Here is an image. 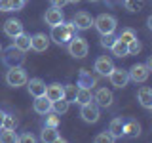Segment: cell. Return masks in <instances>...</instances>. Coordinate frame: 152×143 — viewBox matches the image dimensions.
Wrapping results in <instances>:
<instances>
[{"instance_id": "1", "label": "cell", "mask_w": 152, "mask_h": 143, "mask_svg": "<svg viewBox=\"0 0 152 143\" xmlns=\"http://www.w3.org/2000/svg\"><path fill=\"white\" fill-rule=\"evenodd\" d=\"M76 35V27L72 25V21L70 23H59V25H53L51 27V40L55 42V44H69V40Z\"/></svg>"}, {"instance_id": "2", "label": "cell", "mask_w": 152, "mask_h": 143, "mask_svg": "<svg viewBox=\"0 0 152 143\" xmlns=\"http://www.w3.org/2000/svg\"><path fill=\"white\" fill-rule=\"evenodd\" d=\"M88 52H89V46H88V40L82 36H72L69 40V54L76 57V59H82V57L88 55Z\"/></svg>"}, {"instance_id": "3", "label": "cell", "mask_w": 152, "mask_h": 143, "mask_svg": "<svg viewBox=\"0 0 152 143\" xmlns=\"http://www.w3.org/2000/svg\"><path fill=\"white\" fill-rule=\"evenodd\" d=\"M93 25H95V29L99 31V35H110V32L116 31L118 21H116V17H114V15L101 13V15H99V17L93 21Z\"/></svg>"}, {"instance_id": "4", "label": "cell", "mask_w": 152, "mask_h": 143, "mask_svg": "<svg viewBox=\"0 0 152 143\" xmlns=\"http://www.w3.org/2000/svg\"><path fill=\"white\" fill-rule=\"evenodd\" d=\"M28 76L25 73V69H23L21 65L19 67H10V71L6 73V82L8 86H12V88H19V86L27 84Z\"/></svg>"}, {"instance_id": "5", "label": "cell", "mask_w": 152, "mask_h": 143, "mask_svg": "<svg viewBox=\"0 0 152 143\" xmlns=\"http://www.w3.org/2000/svg\"><path fill=\"white\" fill-rule=\"evenodd\" d=\"M80 116H82L84 122L88 124H95L99 120V116H101V111H99V105L89 101V103H84L80 105Z\"/></svg>"}, {"instance_id": "6", "label": "cell", "mask_w": 152, "mask_h": 143, "mask_svg": "<svg viewBox=\"0 0 152 143\" xmlns=\"http://www.w3.org/2000/svg\"><path fill=\"white\" fill-rule=\"evenodd\" d=\"M127 74H129V80H133V82H137V84H142V82L148 80L150 69L146 65H142V63H135L129 71H127Z\"/></svg>"}, {"instance_id": "7", "label": "cell", "mask_w": 152, "mask_h": 143, "mask_svg": "<svg viewBox=\"0 0 152 143\" xmlns=\"http://www.w3.org/2000/svg\"><path fill=\"white\" fill-rule=\"evenodd\" d=\"M25 61V52H21L15 46H10L6 50V55H4V63L8 67H19Z\"/></svg>"}, {"instance_id": "8", "label": "cell", "mask_w": 152, "mask_h": 143, "mask_svg": "<svg viewBox=\"0 0 152 143\" xmlns=\"http://www.w3.org/2000/svg\"><path fill=\"white\" fill-rule=\"evenodd\" d=\"M108 80H110L112 86H116V88H126L127 82H129V74H127L126 69H114L108 73Z\"/></svg>"}, {"instance_id": "9", "label": "cell", "mask_w": 152, "mask_h": 143, "mask_svg": "<svg viewBox=\"0 0 152 143\" xmlns=\"http://www.w3.org/2000/svg\"><path fill=\"white\" fill-rule=\"evenodd\" d=\"M93 101L99 105V107H110L114 101V95L108 88H99L97 92L93 94Z\"/></svg>"}, {"instance_id": "10", "label": "cell", "mask_w": 152, "mask_h": 143, "mask_svg": "<svg viewBox=\"0 0 152 143\" xmlns=\"http://www.w3.org/2000/svg\"><path fill=\"white\" fill-rule=\"evenodd\" d=\"M72 25L76 27V31H88V29L93 25V19L88 12H78L72 17Z\"/></svg>"}, {"instance_id": "11", "label": "cell", "mask_w": 152, "mask_h": 143, "mask_svg": "<svg viewBox=\"0 0 152 143\" xmlns=\"http://www.w3.org/2000/svg\"><path fill=\"white\" fill-rule=\"evenodd\" d=\"M93 69L97 71L101 76H108V73L114 69V63H112V59L108 55H101V57H97V59H95Z\"/></svg>"}, {"instance_id": "12", "label": "cell", "mask_w": 152, "mask_h": 143, "mask_svg": "<svg viewBox=\"0 0 152 143\" xmlns=\"http://www.w3.org/2000/svg\"><path fill=\"white\" fill-rule=\"evenodd\" d=\"M44 21H46L50 27L63 23V21H65V17H63V12H61V8L51 6V8H50V10H48V12L44 13Z\"/></svg>"}, {"instance_id": "13", "label": "cell", "mask_w": 152, "mask_h": 143, "mask_svg": "<svg viewBox=\"0 0 152 143\" xmlns=\"http://www.w3.org/2000/svg\"><path fill=\"white\" fill-rule=\"evenodd\" d=\"M28 82V94L32 95V97H40V95H44L46 94V82L42 78H31V80H27Z\"/></svg>"}, {"instance_id": "14", "label": "cell", "mask_w": 152, "mask_h": 143, "mask_svg": "<svg viewBox=\"0 0 152 143\" xmlns=\"http://www.w3.org/2000/svg\"><path fill=\"white\" fill-rule=\"evenodd\" d=\"M4 32H6V36H10V38H15L17 35L23 32V23L19 21V19H8V21L4 23Z\"/></svg>"}, {"instance_id": "15", "label": "cell", "mask_w": 152, "mask_h": 143, "mask_svg": "<svg viewBox=\"0 0 152 143\" xmlns=\"http://www.w3.org/2000/svg\"><path fill=\"white\" fill-rule=\"evenodd\" d=\"M46 97L50 99V101H55V99H61V97H65V88H63V84H59V82H53V84H50V86H46Z\"/></svg>"}, {"instance_id": "16", "label": "cell", "mask_w": 152, "mask_h": 143, "mask_svg": "<svg viewBox=\"0 0 152 143\" xmlns=\"http://www.w3.org/2000/svg\"><path fill=\"white\" fill-rule=\"evenodd\" d=\"M31 48L36 52H46L50 48V38L46 35H42V32H38V35L31 36Z\"/></svg>"}, {"instance_id": "17", "label": "cell", "mask_w": 152, "mask_h": 143, "mask_svg": "<svg viewBox=\"0 0 152 143\" xmlns=\"http://www.w3.org/2000/svg\"><path fill=\"white\" fill-rule=\"evenodd\" d=\"M32 109H34V113L42 114L44 116L46 113L51 111V101L46 97V95H40V97H34V103H32Z\"/></svg>"}, {"instance_id": "18", "label": "cell", "mask_w": 152, "mask_h": 143, "mask_svg": "<svg viewBox=\"0 0 152 143\" xmlns=\"http://www.w3.org/2000/svg\"><path fill=\"white\" fill-rule=\"evenodd\" d=\"M40 139L44 141V143H57V141H63V139H61L59 130H57V128H51V126H44Z\"/></svg>"}, {"instance_id": "19", "label": "cell", "mask_w": 152, "mask_h": 143, "mask_svg": "<svg viewBox=\"0 0 152 143\" xmlns=\"http://www.w3.org/2000/svg\"><path fill=\"white\" fill-rule=\"evenodd\" d=\"M137 99L141 101L145 109H152V90L148 86H141L139 92H137Z\"/></svg>"}, {"instance_id": "20", "label": "cell", "mask_w": 152, "mask_h": 143, "mask_svg": "<svg viewBox=\"0 0 152 143\" xmlns=\"http://www.w3.org/2000/svg\"><path fill=\"white\" fill-rule=\"evenodd\" d=\"M108 132L112 133L114 139H120V137L124 136V118H120V116L112 118L110 124H108Z\"/></svg>"}, {"instance_id": "21", "label": "cell", "mask_w": 152, "mask_h": 143, "mask_svg": "<svg viewBox=\"0 0 152 143\" xmlns=\"http://www.w3.org/2000/svg\"><path fill=\"white\" fill-rule=\"evenodd\" d=\"M93 99V94H91V88H84V86H78V92L74 95V101L78 105H84V103H89Z\"/></svg>"}, {"instance_id": "22", "label": "cell", "mask_w": 152, "mask_h": 143, "mask_svg": "<svg viewBox=\"0 0 152 143\" xmlns=\"http://www.w3.org/2000/svg\"><path fill=\"white\" fill-rule=\"evenodd\" d=\"M141 133V124L137 120H124V136L137 137Z\"/></svg>"}, {"instance_id": "23", "label": "cell", "mask_w": 152, "mask_h": 143, "mask_svg": "<svg viewBox=\"0 0 152 143\" xmlns=\"http://www.w3.org/2000/svg\"><path fill=\"white\" fill-rule=\"evenodd\" d=\"M13 46L19 48L21 52H27L31 50V36L25 35V32H21V35H17L15 38H13Z\"/></svg>"}, {"instance_id": "24", "label": "cell", "mask_w": 152, "mask_h": 143, "mask_svg": "<svg viewBox=\"0 0 152 143\" xmlns=\"http://www.w3.org/2000/svg\"><path fill=\"white\" fill-rule=\"evenodd\" d=\"M70 107V101L66 97H61V99H55V101H51V111L57 113V114H65L69 111Z\"/></svg>"}, {"instance_id": "25", "label": "cell", "mask_w": 152, "mask_h": 143, "mask_svg": "<svg viewBox=\"0 0 152 143\" xmlns=\"http://www.w3.org/2000/svg\"><path fill=\"white\" fill-rule=\"evenodd\" d=\"M110 50H112V54L116 55V57H127L129 54H127V44L126 42H122V40H114V44L110 46Z\"/></svg>"}, {"instance_id": "26", "label": "cell", "mask_w": 152, "mask_h": 143, "mask_svg": "<svg viewBox=\"0 0 152 143\" xmlns=\"http://www.w3.org/2000/svg\"><path fill=\"white\" fill-rule=\"evenodd\" d=\"M95 76H91L88 73L86 69H82L80 71V76H78V86H84V88H89V86H95Z\"/></svg>"}, {"instance_id": "27", "label": "cell", "mask_w": 152, "mask_h": 143, "mask_svg": "<svg viewBox=\"0 0 152 143\" xmlns=\"http://www.w3.org/2000/svg\"><path fill=\"white\" fill-rule=\"evenodd\" d=\"M0 141L2 143H15L17 141V133L15 130H8V128H0Z\"/></svg>"}, {"instance_id": "28", "label": "cell", "mask_w": 152, "mask_h": 143, "mask_svg": "<svg viewBox=\"0 0 152 143\" xmlns=\"http://www.w3.org/2000/svg\"><path fill=\"white\" fill-rule=\"evenodd\" d=\"M44 116H46V124H44V126H51V128L59 126V114H57V113L50 111V113H46Z\"/></svg>"}, {"instance_id": "29", "label": "cell", "mask_w": 152, "mask_h": 143, "mask_svg": "<svg viewBox=\"0 0 152 143\" xmlns=\"http://www.w3.org/2000/svg\"><path fill=\"white\" fill-rule=\"evenodd\" d=\"M141 50H142V44L137 40V38H133L131 42H127V54L129 55H137Z\"/></svg>"}, {"instance_id": "30", "label": "cell", "mask_w": 152, "mask_h": 143, "mask_svg": "<svg viewBox=\"0 0 152 143\" xmlns=\"http://www.w3.org/2000/svg\"><path fill=\"white\" fill-rule=\"evenodd\" d=\"M116 38L127 44V42H131V40H133V38H137V35L133 32V29H124V31H122V32H120V35H118Z\"/></svg>"}, {"instance_id": "31", "label": "cell", "mask_w": 152, "mask_h": 143, "mask_svg": "<svg viewBox=\"0 0 152 143\" xmlns=\"http://www.w3.org/2000/svg\"><path fill=\"white\" fill-rule=\"evenodd\" d=\"M93 141L95 143H112V141H116V139L112 137L110 132H103V133H97V136L93 137Z\"/></svg>"}, {"instance_id": "32", "label": "cell", "mask_w": 152, "mask_h": 143, "mask_svg": "<svg viewBox=\"0 0 152 143\" xmlns=\"http://www.w3.org/2000/svg\"><path fill=\"white\" fill-rule=\"evenodd\" d=\"M124 6L129 12H141L142 10V2L141 0H124Z\"/></svg>"}, {"instance_id": "33", "label": "cell", "mask_w": 152, "mask_h": 143, "mask_svg": "<svg viewBox=\"0 0 152 143\" xmlns=\"http://www.w3.org/2000/svg\"><path fill=\"white\" fill-rule=\"evenodd\" d=\"M15 126H17V120H15V116H13V114H10V113H6V116H4V124H2V128H8V130H15Z\"/></svg>"}, {"instance_id": "34", "label": "cell", "mask_w": 152, "mask_h": 143, "mask_svg": "<svg viewBox=\"0 0 152 143\" xmlns=\"http://www.w3.org/2000/svg\"><path fill=\"white\" fill-rule=\"evenodd\" d=\"M101 46L103 48H110L114 44V40H116V36H114V32H110V35H101Z\"/></svg>"}, {"instance_id": "35", "label": "cell", "mask_w": 152, "mask_h": 143, "mask_svg": "<svg viewBox=\"0 0 152 143\" xmlns=\"http://www.w3.org/2000/svg\"><path fill=\"white\" fill-rule=\"evenodd\" d=\"M65 88V97L69 99H74V95H76V92H78V88H76V86H72V84H66V86H63Z\"/></svg>"}, {"instance_id": "36", "label": "cell", "mask_w": 152, "mask_h": 143, "mask_svg": "<svg viewBox=\"0 0 152 143\" xmlns=\"http://www.w3.org/2000/svg\"><path fill=\"white\" fill-rule=\"evenodd\" d=\"M17 141H27V143L31 141V143H32V141H36V137L32 136V133L27 132V133H21V136H17Z\"/></svg>"}, {"instance_id": "37", "label": "cell", "mask_w": 152, "mask_h": 143, "mask_svg": "<svg viewBox=\"0 0 152 143\" xmlns=\"http://www.w3.org/2000/svg\"><path fill=\"white\" fill-rule=\"evenodd\" d=\"M0 12H12V0H0Z\"/></svg>"}, {"instance_id": "38", "label": "cell", "mask_w": 152, "mask_h": 143, "mask_svg": "<svg viewBox=\"0 0 152 143\" xmlns=\"http://www.w3.org/2000/svg\"><path fill=\"white\" fill-rule=\"evenodd\" d=\"M25 2H27V0H12V12H13V10H15V12H17V10H23Z\"/></svg>"}, {"instance_id": "39", "label": "cell", "mask_w": 152, "mask_h": 143, "mask_svg": "<svg viewBox=\"0 0 152 143\" xmlns=\"http://www.w3.org/2000/svg\"><path fill=\"white\" fill-rule=\"evenodd\" d=\"M51 2V6H55V8H63L65 4H69V0H50Z\"/></svg>"}, {"instance_id": "40", "label": "cell", "mask_w": 152, "mask_h": 143, "mask_svg": "<svg viewBox=\"0 0 152 143\" xmlns=\"http://www.w3.org/2000/svg\"><path fill=\"white\" fill-rule=\"evenodd\" d=\"M4 116H6V113L0 109V128H2V124H4Z\"/></svg>"}, {"instance_id": "41", "label": "cell", "mask_w": 152, "mask_h": 143, "mask_svg": "<svg viewBox=\"0 0 152 143\" xmlns=\"http://www.w3.org/2000/svg\"><path fill=\"white\" fill-rule=\"evenodd\" d=\"M69 2H72V4H78V2H80V0H69Z\"/></svg>"}, {"instance_id": "42", "label": "cell", "mask_w": 152, "mask_h": 143, "mask_svg": "<svg viewBox=\"0 0 152 143\" xmlns=\"http://www.w3.org/2000/svg\"><path fill=\"white\" fill-rule=\"evenodd\" d=\"M89 2H97V0H89Z\"/></svg>"}, {"instance_id": "43", "label": "cell", "mask_w": 152, "mask_h": 143, "mask_svg": "<svg viewBox=\"0 0 152 143\" xmlns=\"http://www.w3.org/2000/svg\"><path fill=\"white\" fill-rule=\"evenodd\" d=\"M0 52H2V44H0Z\"/></svg>"}]
</instances>
